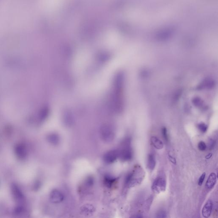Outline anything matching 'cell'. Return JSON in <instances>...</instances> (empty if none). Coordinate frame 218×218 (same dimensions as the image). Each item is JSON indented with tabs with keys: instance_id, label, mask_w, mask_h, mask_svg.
Here are the masks:
<instances>
[{
	"instance_id": "11",
	"label": "cell",
	"mask_w": 218,
	"mask_h": 218,
	"mask_svg": "<svg viewBox=\"0 0 218 218\" xmlns=\"http://www.w3.org/2000/svg\"><path fill=\"white\" fill-rule=\"evenodd\" d=\"M150 141L153 145L157 149H162L164 147L163 143L157 137L153 136L151 138Z\"/></svg>"
},
{
	"instance_id": "18",
	"label": "cell",
	"mask_w": 218,
	"mask_h": 218,
	"mask_svg": "<svg viewBox=\"0 0 218 218\" xmlns=\"http://www.w3.org/2000/svg\"><path fill=\"white\" fill-rule=\"evenodd\" d=\"M162 134L163 135V138L165 139L166 142L168 141V133H167V129L165 128L162 129Z\"/></svg>"
},
{
	"instance_id": "12",
	"label": "cell",
	"mask_w": 218,
	"mask_h": 218,
	"mask_svg": "<svg viewBox=\"0 0 218 218\" xmlns=\"http://www.w3.org/2000/svg\"><path fill=\"white\" fill-rule=\"evenodd\" d=\"M49 142L53 145H57L60 142V138L59 136L56 134H52L49 135L48 137Z\"/></svg>"
},
{
	"instance_id": "16",
	"label": "cell",
	"mask_w": 218,
	"mask_h": 218,
	"mask_svg": "<svg viewBox=\"0 0 218 218\" xmlns=\"http://www.w3.org/2000/svg\"><path fill=\"white\" fill-rule=\"evenodd\" d=\"M198 127L199 129V130L201 132H203V133L206 132L207 130V126L206 125L204 124H199L198 125Z\"/></svg>"
},
{
	"instance_id": "1",
	"label": "cell",
	"mask_w": 218,
	"mask_h": 218,
	"mask_svg": "<svg viewBox=\"0 0 218 218\" xmlns=\"http://www.w3.org/2000/svg\"><path fill=\"white\" fill-rule=\"evenodd\" d=\"M145 176V173L140 166H136L132 173L127 185L129 187H133L141 184Z\"/></svg>"
},
{
	"instance_id": "15",
	"label": "cell",
	"mask_w": 218,
	"mask_h": 218,
	"mask_svg": "<svg viewBox=\"0 0 218 218\" xmlns=\"http://www.w3.org/2000/svg\"><path fill=\"white\" fill-rule=\"evenodd\" d=\"M156 217L157 218H166L167 217V214L165 211L163 210H160L156 213Z\"/></svg>"
},
{
	"instance_id": "13",
	"label": "cell",
	"mask_w": 218,
	"mask_h": 218,
	"mask_svg": "<svg viewBox=\"0 0 218 218\" xmlns=\"http://www.w3.org/2000/svg\"><path fill=\"white\" fill-rule=\"evenodd\" d=\"M115 179L110 176H107L105 178L106 185L108 187H110L115 181Z\"/></svg>"
},
{
	"instance_id": "6",
	"label": "cell",
	"mask_w": 218,
	"mask_h": 218,
	"mask_svg": "<svg viewBox=\"0 0 218 218\" xmlns=\"http://www.w3.org/2000/svg\"><path fill=\"white\" fill-rule=\"evenodd\" d=\"M50 200L53 203H59L64 199V196L62 193L58 190H53L50 194Z\"/></svg>"
},
{
	"instance_id": "9",
	"label": "cell",
	"mask_w": 218,
	"mask_h": 218,
	"mask_svg": "<svg viewBox=\"0 0 218 218\" xmlns=\"http://www.w3.org/2000/svg\"><path fill=\"white\" fill-rule=\"evenodd\" d=\"M217 182V176L215 173H211L209 176L207 182L206 187L208 189H212L214 186Z\"/></svg>"
},
{
	"instance_id": "2",
	"label": "cell",
	"mask_w": 218,
	"mask_h": 218,
	"mask_svg": "<svg viewBox=\"0 0 218 218\" xmlns=\"http://www.w3.org/2000/svg\"><path fill=\"white\" fill-rule=\"evenodd\" d=\"M166 185L165 175L163 172L161 171L153 181L152 190L156 194H159L165 191Z\"/></svg>"
},
{
	"instance_id": "3",
	"label": "cell",
	"mask_w": 218,
	"mask_h": 218,
	"mask_svg": "<svg viewBox=\"0 0 218 218\" xmlns=\"http://www.w3.org/2000/svg\"><path fill=\"white\" fill-rule=\"evenodd\" d=\"M119 152V157L123 161L131 160L133 156L132 149L130 146V140L127 139L123 143L121 150Z\"/></svg>"
},
{
	"instance_id": "19",
	"label": "cell",
	"mask_w": 218,
	"mask_h": 218,
	"mask_svg": "<svg viewBox=\"0 0 218 218\" xmlns=\"http://www.w3.org/2000/svg\"><path fill=\"white\" fill-rule=\"evenodd\" d=\"M205 176H206V173H204L200 177L199 180L198 184L199 186H201L203 184L204 181V178H205Z\"/></svg>"
},
{
	"instance_id": "21",
	"label": "cell",
	"mask_w": 218,
	"mask_h": 218,
	"mask_svg": "<svg viewBox=\"0 0 218 218\" xmlns=\"http://www.w3.org/2000/svg\"><path fill=\"white\" fill-rule=\"evenodd\" d=\"M212 153H209V154L207 155H206V156H205V158H206V159H209V158H211V157H212Z\"/></svg>"
},
{
	"instance_id": "4",
	"label": "cell",
	"mask_w": 218,
	"mask_h": 218,
	"mask_svg": "<svg viewBox=\"0 0 218 218\" xmlns=\"http://www.w3.org/2000/svg\"><path fill=\"white\" fill-rule=\"evenodd\" d=\"M100 135L102 140L105 142L109 143L114 140L115 133L110 126L104 125L101 128Z\"/></svg>"
},
{
	"instance_id": "7",
	"label": "cell",
	"mask_w": 218,
	"mask_h": 218,
	"mask_svg": "<svg viewBox=\"0 0 218 218\" xmlns=\"http://www.w3.org/2000/svg\"><path fill=\"white\" fill-rule=\"evenodd\" d=\"M213 207V201L208 200L204 206L202 210V214L204 217L208 218L210 217Z\"/></svg>"
},
{
	"instance_id": "14",
	"label": "cell",
	"mask_w": 218,
	"mask_h": 218,
	"mask_svg": "<svg viewBox=\"0 0 218 218\" xmlns=\"http://www.w3.org/2000/svg\"><path fill=\"white\" fill-rule=\"evenodd\" d=\"M198 147L200 150L203 151L205 150L207 148V145L205 142L203 141H201L199 143Z\"/></svg>"
},
{
	"instance_id": "8",
	"label": "cell",
	"mask_w": 218,
	"mask_h": 218,
	"mask_svg": "<svg viewBox=\"0 0 218 218\" xmlns=\"http://www.w3.org/2000/svg\"><path fill=\"white\" fill-rule=\"evenodd\" d=\"M95 211V207L92 204H86L81 208V213L84 215H89L94 213Z\"/></svg>"
},
{
	"instance_id": "17",
	"label": "cell",
	"mask_w": 218,
	"mask_h": 218,
	"mask_svg": "<svg viewBox=\"0 0 218 218\" xmlns=\"http://www.w3.org/2000/svg\"><path fill=\"white\" fill-rule=\"evenodd\" d=\"M216 145V142L214 139H210L209 142V149L210 150H212L214 149Z\"/></svg>"
},
{
	"instance_id": "20",
	"label": "cell",
	"mask_w": 218,
	"mask_h": 218,
	"mask_svg": "<svg viewBox=\"0 0 218 218\" xmlns=\"http://www.w3.org/2000/svg\"><path fill=\"white\" fill-rule=\"evenodd\" d=\"M168 158L169 159L170 161H171L172 163H173L174 165H176V160L175 158H174V157H172V156L171 155H168Z\"/></svg>"
},
{
	"instance_id": "5",
	"label": "cell",
	"mask_w": 218,
	"mask_h": 218,
	"mask_svg": "<svg viewBox=\"0 0 218 218\" xmlns=\"http://www.w3.org/2000/svg\"><path fill=\"white\" fill-rule=\"evenodd\" d=\"M119 157V152L116 150H112L107 152L104 156V162L107 164H112Z\"/></svg>"
},
{
	"instance_id": "10",
	"label": "cell",
	"mask_w": 218,
	"mask_h": 218,
	"mask_svg": "<svg viewBox=\"0 0 218 218\" xmlns=\"http://www.w3.org/2000/svg\"><path fill=\"white\" fill-rule=\"evenodd\" d=\"M155 165H156V162H155V157L154 155L153 154L149 155L148 156L147 164L148 168L150 171H152L155 168Z\"/></svg>"
}]
</instances>
